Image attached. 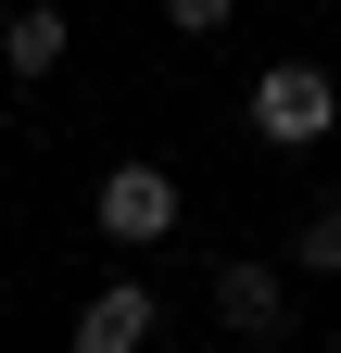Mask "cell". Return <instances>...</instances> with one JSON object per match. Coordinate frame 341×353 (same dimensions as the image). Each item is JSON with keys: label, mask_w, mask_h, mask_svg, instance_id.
Wrapping results in <instances>:
<instances>
[{"label": "cell", "mask_w": 341, "mask_h": 353, "mask_svg": "<svg viewBox=\"0 0 341 353\" xmlns=\"http://www.w3.org/2000/svg\"><path fill=\"white\" fill-rule=\"evenodd\" d=\"M177 214H190V202H177V176H164V164H114V176H101V240H114V252L177 240Z\"/></svg>", "instance_id": "2"}, {"label": "cell", "mask_w": 341, "mask_h": 353, "mask_svg": "<svg viewBox=\"0 0 341 353\" xmlns=\"http://www.w3.org/2000/svg\"><path fill=\"white\" fill-rule=\"evenodd\" d=\"M291 265H341V202H316L304 228H291Z\"/></svg>", "instance_id": "6"}, {"label": "cell", "mask_w": 341, "mask_h": 353, "mask_svg": "<svg viewBox=\"0 0 341 353\" xmlns=\"http://www.w3.org/2000/svg\"><path fill=\"white\" fill-rule=\"evenodd\" d=\"M215 316H228L240 341H278V316H291L278 265H215Z\"/></svg>", "instance_id": "4"}, {"label": "cell", "mask_w": 341, "mask_h": 353, "mask_svg": "<svg viewBox=\"0 0 341 353\" xmlns=\"http://www.w3.org/2000/svg\"><path fill=\"white\" fill-rule=\"evenodd\" d=\"M329 353H341V341H329Z\"/></svg>", "instance_id": "8"}, {"label": "cell", "mask_w": 341, "mask_h": 353, "mask_svg": "<svg viewBox=\"0 0 341 353\" xmlns=\"http://www.w3.org/2000/svg\"><path fill=\"white\" fill-rule=\"evenodd\" d=\"M341 126V76L329 63H253V139L266 152H316Z\"/></svg>", "instance_id": "1"}, {"label": "cell", "mask_w": 341, "mask_h": 353, "mask_svg": "<svg viewBox=\"0 0 341 353\" xmlns=\"http://www.w3.org/2000/svg\"><path fill=\"white\" fill-rule=\"evenodd\" d=\"M64 353H152V278H114L76 303V341Z\"/></svg>", "instance_id": "3"}, {"label": "cell", "mask_w": 341, "mask_h": 353, "mask_svg": "<svg viewBox=\"0 0 341 353\" xmlns=\"http://www.w3.org/2000/svg\"><path fill=\"white\" fill-rule=\"evenodd\" d=\"M64 51H76V26H64V0H26V13L0 26V63H13V76H51Z\"/></svg>", "instance_id": "5"}, {"label": "cell", "mask_w": 341, "mask_h": 353, "mask_svg": "<svg viewBox=\"0 0 341 353\" xmlns=\"http://www.w3.org/2000/svg\"><path fill=\"white\" fill-rule=\"evenodd\" d=\"M228 13H240V0H164V26H177V38H215Z\"/></svg>", "instance_id": "7"}]
</instances>
